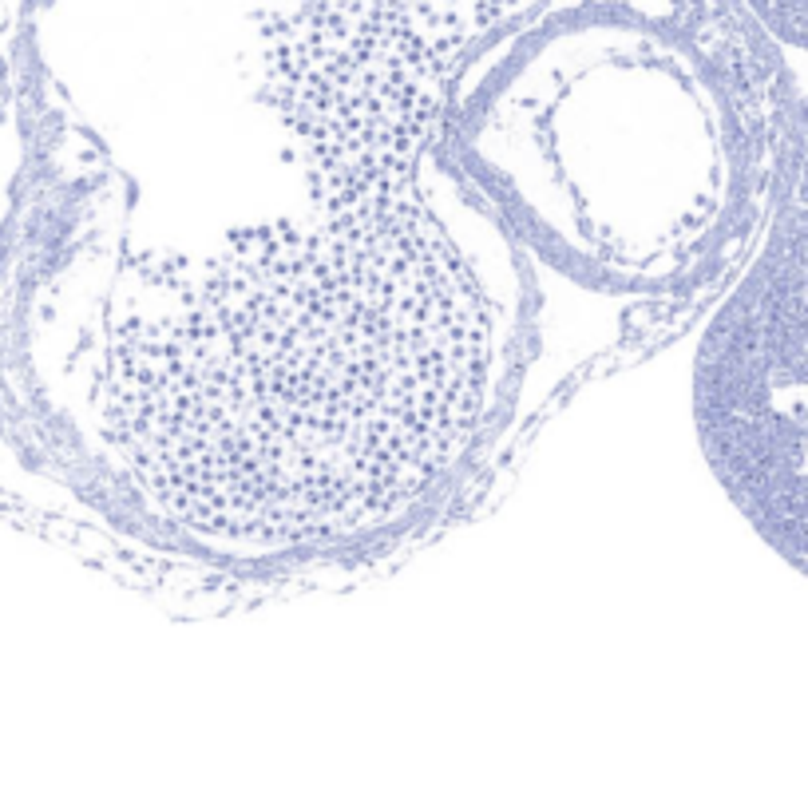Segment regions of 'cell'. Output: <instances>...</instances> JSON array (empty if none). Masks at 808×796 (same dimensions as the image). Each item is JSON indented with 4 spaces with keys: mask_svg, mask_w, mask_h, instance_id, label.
I'll return each mask as SVG.
<instances>
[{
    "mask_svg": "<svg viewBox=\"0 0 808 796\" xmlns=\"http://www.w3.org/2000/svg\"><path fill=\"white\" fill-rule=\"evenodd\" d=\"M555 0H44L104 186L87 456L151 527L313 559L432 515L520 401L531 274L452 151Z\"/></svg>",
    "mask_w": 808,
    "mask_h": 796,
    "instance_id": "1",
    "label": "cell"
},
{
    "mask_svg": "<svg viewBox=\"0 0 808 796\" xmlns=\"http://www.w3.org/2000/svg\"><path fill=\"white\" fill-rule=\"evenodd\" d=\"M737 5L776 48L808 52V0H737Z\"/></svg>",
    "mask_w": 808,
    "mask_h": 796,
    "instance_id": "2",
    "label": "cell"
}]
</instances>
